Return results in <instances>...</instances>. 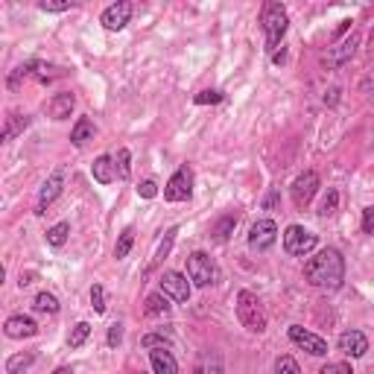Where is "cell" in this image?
Masks as SVG:
<instances>
[{"instance_id": "7a4b0ae2", "label": "cell", "mask_w": 374, "mask_h": 374, "mask_svg": "<svg viewBox=\"0 0 374 374\" xmlns=\"http://www.w3.org/2000/svg\"><path fill=\"white\" fill-rule=\"evenodd\" d=\"M260 27H263V35H267V50L275 56L284 35H287V27H290V15H287V9H284V4L269 0L260 12Z\"/></svg>"}, {"instance_id": "f6af8a7d", "label": "cell", "mask_w": 374, "mask_h": 374, "mask_svg": "<svg viewBox=\"0 0 374 374\" xmlns=\"http://www.w3.org/2000/svg\"><path fill=\"white\" fill-rule=\"evenodd\" d=\"M348 27H351V21H342V24H339V30H337V35H342Z\"/></svg>"}, {"instance_id": "3957f363", "label": "cell", "mask_w": 374, "mask_h": 374, "mask_svg": "<svg viewBox=\"0 0 374 374\" xmlns=\"http://www.w3.org/2000/svg\"><path fill=\"white\" fill-rule=\"evenodd\" d=\"M234 310H237V319H240V325H243L246 331H252V334L267 331V313H263V304H260V298L252 290H240L237 293Z\"/></svg>"}, {"instance_id": "e575fe53", "label": "cell", "mask_w": 374, "mask_h": 374, "mask_svg": "<svg viewBox=\"0 0 374 374\" xmlns=\"http://www.w3.org/2000/svg\"><path fill=\"white\" fill-rule=\"evenodd\" d=\"M91 307L97 313H105V290L100 287V284H94L91 287Z\"/></svg>"}, {"instance_id": "cb8c5ba5", "label": "cell", "mask_w": 374, "mask_h": 374, "mask_svg": "<svg viewBox=\"0 0 374 374\" xmlns=\"http://www.w3.org/2000/svg\"><path fill=\"white\" fill-rule=\"evenodd\" d=\"M33 307H35L38 313H50V316H56V313H59V298H56L53 293H38L35 301H33Z\"/></svg>"}, {"instance_id": "74e56055", "label": "cell", "mask_w": 374, "mask_h": 374, "mask_svg": "<svg viewBox=\"0 0 374 374\" xmlns=\"http://www.w3.org/2000/svg\"><path fill=\"white\" fill-rule=\"evenodd\" d=\"M319 374H354V368H351L348 363H327Z\"/></svg>"}, {"instance_id": "7c38bea8", "label": "cell", "mask_w": 374, "mask_h": 374, "mask_svg": "<svg viewBox=\"0 0 374 374\" xmlns=\"http://www.w3.org/2000/svg\"><path fill=\"white\" fill-rule=\"evenodd\" d=\"M62 187H64V170L50 173V175H47V182H44L41 190H38V205H35V214H38V216H41V214H47V208L59 199Z\"/></svg>"}, {"instance_id": "836d02e7", "label": "cell", "mask_w": 374, "mask_h": 374, "mask_svg": "<svg viewBox=\"0 0 374 374\" xmlns=\"http://www.w3.org/2000/svg\"><path fill=\"white\" fill-rule=\"evenodd\" d=\"M275 374H301V368H298V363L287 354V357H278V363H275Z\"/></svg>"}, {"instance_id": "7402d4cb", "label": "cell", "mask_w": 374, "mask_h": 374, "mask_svg": "<svg viewBox=\"0 0 374 374\" xmlns=\"http://www.w3.org/2000/svg\"><path fill=\"white\" fill-rule=\"evenodd\" d=\"M94 135H97L94 123L88 120V117H79L76 126H74V132H71V144H74V146H85L88 141H94Z\"/></svg>"}, {"instance_id": "4316f807", "label": "cell", "mask_w": 374, "mask_h": 374, "mask_svg": "<svg viewBox=\"0 0 374 374\" xmlns=\"http://www.w3.org/2000/svg\"><path fill=\"white\" fill-rule=\"evenodd\" d=\"M88 337H91V325H88V322H76L71 337H68V345L71 348H82L88 342Z\"/></svg>"}, {"instance_id": "f1b7e54d", "label": "cell", "mask_w": 374, "mask_h": 374, "mask_svg": "<svg viewBox=\"0 0 374 374\" xmlns=\"http://www.w3.org/2000/svg\"><path fill=\"white\" fill-rule=\"evenodd\" d=\"M115 170H117V179H132V152L129 149H120L117 158H115Z\"/></svg>"}, {"instance_id": "bcb514c9", "label": "cell", "mask_w": 374, "mask_h": 374, "mask_svg": "<svg viewBox=\"0 0 374 374\" xmlns=\"http://www.w3.org/2000/svg\"><path fill=\"white\" fill-rule=\"evenodd\" d=\"M368 44H371V47H374V27H371V35H368Z\"/></svg>"}, {"instance_id": "f35d334b", "label": "cell", "mask_w": 374, "mask_h": 374, "mask_svg": "<svg viewBox=\"0 0 374 374\" xmlns=\"http://www.w3.org/2000/svg\"><path fill=\"white\" fill-rule=\"evenodd\" d=\"M138 196H141V199H156V196H158V185L156 182H144L138 187Z\"/></svg>"}, {"instance_id": "484cf974", "label": "cell", "mask_w": 374, "mask_h": 374, "mask_svg": "<svg viewBox=\"0 0 374 374\" xmlns=\"http://www.w3.org/2000/svg\"><path fill=\"white\" fill-rule=\"evenodd\" d=\"M337 211H339V190H337V187H327L325 199H322V205H319V214H322V216H334Z\"/></svg>"}, {"instance_id": "f546056e", "label": "cell", "mask_w": 374, "mask_h": 374, "mask_svg": "<svg viewBox=\"0 0 374 374\" xmlns=\"http://www.w3.org/2000/svg\"><path fill=\"white\" fill-rule=\"evenodd\" d=\"M33 360H35V354H15V357H9L6 360V374H21L24 368L33 366Z\"/></svg>"}, {"instance_id": "b9f144b4", "label": "cell", "mask_w": 374, "mask_h": 374, "mask_svg": "<svg viewBox=\"0 0 374 374\" xmlns=\"http://www.w3.org/2000/svg\"><path fill=\"white\" fill-rule=\"evenodd\" d=\"M339 103V88H331V91L325 94V105H337Z\"/></svg>"}, {"instance_id": "30bf717a", "label": "cell", "mask_w": 374, "mask_h": 374, "mask_svg": "<svg viewBox=\"0 0 374 374\" xmlns=\"http://www.w3.org/2000/svg\"><path fill=\"white\" fill-rule=\"evenodd\" d=\"M161 293L170 296L173 301H179V304H187V301H190V284H187V275L175 272V269H167V272L161 275Z\"/></svg>"}, {"instance_id": "ee69618b", "label": "cell", "mask_w": 374, "mask_h": 374, "mask_svg": "<svg viewBox=\"0 0 374 374\" xmlns=\"http://www.w3.org/2000/svg\"><path fill=\"white\" fill-rule=\"evenodd\" d=\"M53 374H74V368H71V366H59Z\"/></svg>"}, {"instance_id": "9a60e30c", "label": "cell", "mask_w": 374, "mask_h": 374, "mask_svg": "<svg viewBox=\"0 0 374 374\" xmlns=\"http://www.w3.org/2000/svg\"><path fill=\"white\" fill-rule=\"evenodd\" d=\"M339 351L342 354H348V357H366V351H368V339H366V334L363 331H345V334H339Z\"/></svg>"}, {"instance_id": "4fadbf2b", "label": "cell", "mask_w": 374, "mask_h": 374, "mask_svg": "<svg viewBox=\"0 0 374 374\" xmlns=\"http://www.w3.org/2000/svg\"><path fill=\"white\" fill-rule=\"evenodd\" d=\"M132 12H135V6L129 4V0H117V4H112L103 15H100V24L105 27V30H112V33H117V30H123L129 21H132Z\"/></svg>"}, {"instance_id": "2e32d148", "label": "cell", "mask_w": 374, "mask_h": 374, "mask_svg": "<svg viewBox=\"0 0 374 374\" xmlns=\"http://www.w3.org/2000/svg\"><path fill=\"white\" fill-rule=\"evenodd\" d=\"M149 366H152V374H179V363L170 354V348H152Z\"/></svg>"}, {"instance_id": "d590c367", "label": "cell", "mask_w": 374, "mask_h": 374, "mask_svg": "<svg viewBox=\"0 0 374 374\" xmlns=\"http://www.w3.org/2000/svg\"><path fill=\"white\" fill-rule=\"evenodd\" d=\"M105 342H108V348H117V345L123 342V325H120V322H115L112 327H108V337H105Z\"/></svg>"}, {"instance_id": "d6a6232c", "label": "cell", "mask_w": 374, "mask_h": 374, "mask_svg": "<svg viewBox=\"0 0 374 374\" xmlns=\"http://www.w3.org/2000/svg\"><path fill=\"white\" fill-rule=\"evenodd\" d=\"M38 9L41 12H68V9H74V4L71 0H41Z\"/></svg>"}, {"instance_id": "7bdbcfd3", "label": "cell", "mask_w": 374, "mask_h": 374, "mask_svg": "<svg viewBox=\"0 0 374 374\" xmlns=\"http://www.w3.org/2000/svg\"><path fill=\"white\" fill-rule=\"evenodd\" d=\"M275 202H278V193L272 190V193L267 196V202H263V208H275Z\"/></svg>"}, {"instance_id": "ab89813d", "label": "cell", "mask_w": 374, "mask_h": 374, "mask_svg": "<svg viewBox=\"0 0 374 374\" xmlns=\"http://www.w3.org/2000/svg\"><path fill=\"white\" fill-rule=\"evenodd\" d=\"M363 231H366L368 237H374V205L363 211Z\"/></svg>"}, {"instance_id": "8992f818", "label": "cell", "mask_w": 374, "mask_h": 374, "mask_svg": "<svg viewBox=\"0 0 374 374\" xmlns=\"http://www.w3.org/2000/svg\"><path fill=\"white\" fill-rule=\"evenodd\" d=\"M190 196H193V173L187 164H182L164 185V199L167 202H187Z\"/></svg>"}, {"instance_id": "8d00e7d4", "label": "cell", "mask_w": 374, "mask_h": 374, "mask_svg": "<svg viewBox=\"0 0 374 374\" xmlns=\"http://www.w3.org/2000/svg\"><path fill=\"white\" fill-rule=\"evenodd\" d=\"M214 105V103H223V94H219V91H199V94H196V105Z\"/></svg>"}, {"instance_id": "ac0fdd59", "label": "cell", "mask_w": 374, "mask_h": 374, "mask_svg": "<svg viewBox=\"0 0 374 374\" xmlns=\"http://www.w3.org/2000/svg\"><path fill=\"white\" fill-rule=\"evenodd\" d=\"M193 374H223V357H219V351H202L199 357H196V366H193Z\"/></svg>"}, {"instance_id": "5b68a950", "label": "cell", "mask_w": 374, "mask_h": 374, "mask_svg": "<svg viewBox=\"0 0 374 374\" xmlns=\"http://www.w3.org/2000/svg\"><path fill=\"white\" fill-rule=\"evenodd\" d=\"M216 263L211 260V255L205 252H193L187 255V278L196 284V287H211L216 284Z\"/></svg>"}, {"instance_id": "d4e9b609", "label": "cell", "mask_w": 374, "mask_h": 374, "mask_svg": "<svg viewBox=\"0 0 374 374\" xmlns=\"http://www.w3.org/2000/svg\"><path fill=\"white\" fill-rule=\"evenodd\" d=\"M68 234H71V226L68 223H56L50 231H47V243L53 249H62L64 243H68Z\"/></svg>"}, {"instance_id": "1f68e13d", "label": "cell", "mask_w": 374, "mask_h": 374, "mask_svg": "<svg viewBox=\"0 0 374 374\" xmlns=\"http://www.w3.org/2000/svg\"><path fill=\"white\" fill-rule=\"evenodd\" d=\"M175 234H179V228H167L164 231V240H161V246H158V255H156V263H161L167 255H170V249H173V243H175Z\"/></svg>"}, {"instance_id": "60d3db41", "label": "cell", "mask_w": 374, "mask_h": 374, "mask_svg": "<svg viewBox=\"0 0 374 374\" xmlns=\"http://www.w3.org/2000/svg\"><path fill=\"white\" fill-rule=\"evenodd\" d=\"M371 91H374V71H368L360 82V94H371Z\"/></svg>"}, {"instance_id": "52a82bcc", "label": "cell", "mask_w": 374, "mask_h": 374, "mask_svg": "<svg viewBox=\"0 0 374 374\" xmlns=\"http://www.w3.org/2000/svg\"><path fill=\"white\" fill-rule=\"evenodd\" d=\"M319 187H322V182H319V173H313V170H304L298 179L293 182V202L298 205V208H307L313 202V196L319 193Z\"/></svg>"}, {"instance_id": "ffe728a7", "label": "cell", "mask_w": 374, "mask_h": 374, "mask_svg": "<svg viewBox=\"0 0 374 374\" xmlns=\"http://www.w3.org/2000/svg\"><path fill=\"white\" fill-rule=\"evenodd\" d=\"M115 158L112 156H100L97 161H94V167H91V175L100 182V185H112L115 182Z\"/></svg>"}, {"instance_id": "d6986e66", "label": "cell", "mask_w": 374, "mask_h": 374, "mask_svg": "<svg viewBox=\"0 0 374 374\" xmlns=\"http://www.w3.org/2000/svg\"><path fill=\"white\" fill-rule=\"evenodd\" d=\"M237 219H240V214L237 211H228V214H223L214 223V228H211V234H214V240H219V243H226V240L234 234V228H237Z\"/></svg>"}, {"instance_id": "8fae6325", "label": "cell", "mask_w": 374, "mask_h": 374, "mask_svg": "<svg viewBox=\"0 0 374 374\" xmlns=\"http://www.w3.org/2000/svg\"><path fill=\"white\" fill-rule=\"evenodd\" d=\"M290 339H293L298 348H304L310 357H325V354H327V342H325L319 334L301 327V325H293V327H290Z\"/></svg>"}, {"instance_id": "83f0119b", "label": "cell", "mask_w": 374, "mask_h": 374, "mask_svg": "<svg viewBox=\"0 0 374 374\" xmlns=\"http://www.w3.org/2000/svg\"><path fill=\"white\" fill-rule=\"evenodd\" d=\"M132 246H135V228H123V234H120V240H117V246H115V257L123 260V257L132 252Z\"/></svg>"}, {"instance_id": "277c9868", "label": "cell", "mask_w": 374, "mask_h": 374, "mask_svg": "<svg viewBox=\"0 0 374 374\" xmlns=\"http://www.w3.org/2000/svg\"><path fill=\"white\" fill-rule=\"evenodd\" d=\"M319 243V237L313 231H307L304 226H290L284 231V252L290 257H307Z\"/></svg>"}, {"instance_id": "6da1fadb", "label": "cell", "mask_w": 374, "mask_h": 374, "mask_svg": "<svg viewBox=\"0 0 374 374\" xmlns=\"http://www.w3.org/2000/svg\"><path fill=\"white\" fill-rule=\"evenodd\" d=\"M304 281L316 290H339L345 281V257L339 249L327 246L304 263Z\"/></svg>"}, {"instance_id": "ba28073f", "label": "cell", "mask_w": 374, "mask_h": 374, "mask_svg": "<svg viewBox=\"0 0 374 374\" xmlns=\"http://www.w3.org/2000/svg\"><path fill=\"white\" fill-rule=\"evenodd\" d=\"M357 44H360V35L357 33H351L348 38H342L337 47H327V53H325V59H322V64L325 68H342L345 62H351L354 59V53H357Z\"/></svg>"}, {"instance_id": "4dcf8cb0", "label": "cell", "mask_w": 374, "mask_h": 374, "mask_svg": "<svg viewBox=\"0 0 374 374\" xmlns=\"http://www.w3.org/2000/svg\"><path fill=\"white\" fill-rule=\"evenodd\" d=\"M141 345L144 348H173V339L167 337V334H146V337H141Z\"/></svg>"}, {"instance_id": "9c48e42d", "label": "cell", "mask_w": 374, "mask_h": 374, "mask_svg": "<svg viewBox=\"0 0 374 374\" xmlns=\"http://www.w3.org/2000/svg\"><path fill=\"white\" fill-rule=\"evenodd\" d=\"M275 240H278V226H275V219H257V223L252 226V231H249V246H252L255 252L272 249Z\"/></svg>"}, {"instance_id": "44dd1931", "label": "cell", "mask_w": 374, "mask_h": 374, "mask_svg": "<svg viewBox=\"0 0 374 374\" xmlns=\"http://www.w3.org/2000/svg\"><path fill=\"white\" fill-rule=\"evenodd\" d=\"M30 126V117L27 115H18V112H12L9 117H6V126H4V135H0V138H4V144H9V141H15L18 135H21V132H24Z\"/></svg>"}, {"instance_id": "e0dca14e", "label": "cell", "mask_w": 374, "mask_h": 374, "mask_svg": "<svg viewBox=\"0 0 374 374\" xmlns=\"http://www.w3.org/2000/svg\"><path fill=\"white\" fill-rule=\"evenodd\" d=\"M74 105H76V94L62 91V94H56V97L47 103V115H50L53 120H68L71 112H74Z\"/></svg>"}, {"instance_id": "5bb4252c", "label": "cell", "mask_w": 374, "mask_h": 374, "mask_svg": "<svg viewBox=\"0 0 374 374\" xmlns=\"http://www.w3.org/2000/svg\"><path fill=\"white\" fill-rule=\"evenodd\" d=\"M4 331H6L9 339H30V337L38 334V325H35V319H30V316H24V313H18V316H9V319H6Z\"/></svg>"}, {"instance_id": "603a6c76", "label": "cell", "mask_w": 374, "mask_h": 374, "mask_svg": "<svg viewBox=\"0 0 374 374\" xmlns=\"http://www.w3.org/2000/svg\"><path fill=\"white\" fill-rule=\"evenodd\" d=\"M146 313H149V316H167V313H170L167 296H164V293H152V296L146 298Z\"/></svg>"}]
</instances>
